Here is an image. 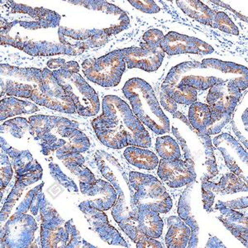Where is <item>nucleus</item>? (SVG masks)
Listing matches in <instances>:
<instances>
[{"label": "nucleus", "instance_id": "1", "mask_svg": "<svg viewBox=\"0 0 248 248\" xmlns=\"http://www.w3.org/2000/svg\"><path fill=\"white\" fill-rule=\"evenodd\" d=\"M102 106L103 113L91 124L97 138L105 146L113 149L152 146L149 133L123 99L115 95L105 96Z\"/></svg>", "mask_w": 248, "mask_h": 248}, {"label": "nucleus", "instance_id": "2", "mask_svg": "<svg viewBox=\"0 0 248 248\" xmlns=\"http://www.w3.org/2000/svg\"><path fill=\"white\" fill-rule=\"evenodd\" d=\"M29 132L47 155L56 153L57 157L67 153H82L91 147V141L79 129V124L56 116L36 115L29 118Z\"/></svg>", "mask_w": 248, "mask_h": 248}, {"label": "nucleus", "instance_id": "3", "mask_svg": "<svg viewBox=\"0 0 248 248\" xmlns=\"http://www.w3.org/2000/svg\"><path fill=\"white\" fill-rule=\"evenodd\" d=\"M97 166L117 192V201L112 215L118 223L138 221L139 208L134 202V189L121 165L108 153L99 151L95 154Z\"/></svg>", "mask_w": 248, "mask_h": 248}, {"label": "nucleus", "instance_id": "4", "mask_svg": "<svg viewBox=\"0 0 248 248\" xmlns=\"http://www.w3.org/2000/svg\"><path fill=\"white\" fill-rule=\"evenodd\" d=\"M123 92L141 124L158 135L169 133V119L161 109L153 88L147 82L140 78L129 79L124 85Z\"/></svg>", "mask_w": 248, "mask_h": 248}, {"label": "nucleus", "instance_id": "5", "mask_svg": "<svg viewBox=\"0 0 248 248\" xmlns=\"http://www.w3.org/2000/svg\"><path fill=\"white\" fill-rule=\"evenodd\" d=\"M79 70L77 62H68L52 72L66 94L72 99L77 113L92 117L98 114L100 109L99 96L79 75Z\"/></svg>", "mask_w": 248, "mask_h": 248}, {"label": "nucleus", "instance_id": "6", "mask_svg": "<svg viewBox=\"0 0 248 248\" xmlns=\"http://www.w3.org/2000/svg\"><path fill=\"white\" fill-rule=\"evenodd\" d=\"M129 181L134 189V202L139 209H151L159 214H167L171 209V198L153 175L132 171Z\"/></svg>", "mask_w": 248, "mask_h": 248}, {"label": "nucleus", "instance_id": "7", "mask_svg": "<svg viewBox=\"0 0 248 248\" xmlns=\"http://www.w3.org/2000/svg\"><path fill=\"white\" fill-rule=\"evenodd\" d=\"M1 95L31 99L43 84V71L36 68H19L2 64Z\"/></svg>", "mask_w": 248, "mask_h": 248}, {"label": "nucleus", "instance_id": "8", "mask_svg": "<svg viewBox=\"0 0 248 248\" xmlns=\"http://www.w3.org/2000/svg\"><path fill=\"white\" fill-rule=\"evenodd\" d=\"M126 69V62L121 50H116L99 58L85 60L82 70L85 77L103 87L119 85Z\"/></svg>", "mask_w": 248, "mask_h": 248}, {"label": "nucleus", "instance_id": "9", "mask_svg": "<svg viewBox=\"0 0 248 248\" xmlns=\"http://www.w3.org/2000/svg\"><path fill=\"white\" fill-rule=\"evenodd\" d=\"M214 70L198 62H187L175 65L170 71L164 85L189 86L196 91H206L224 81L223 77L213 75Z\"/></svg>", "mask_w": 248, "mask_h": 248}, {"label": "nucleus", "instance_id": "10", "mask_svg": "<svg viewBox=\"0 0 248 248\" xmlns=\"http://www.w3.org/2000/svg\"><path fill=\"white\" fill-rule=\"evenodd\" d=\"M43 84L39 90L32 94L31 101L50 109L65 113H77V108L72 99L66 94L57 81L53 72L47 68L43 69Z\"/></svg>", "mask_w": 248, "mask_h": 248}, {"label": "nucleus", "instance_id": "11", "mask_svg": "<svg viewBox=\"0 0 248 248\" xmlns=\"http://www.w3.org/2000/svg\"><path fill=\"white\" fill-rule=\"evenodd\" d=\"M42 218L41 245L43 248H67L69 237L65 222L43 195L40 206Z\"/></svg>", "mask_w": 248, "mask_h": 248}, {"label": "nucleus", "instance_id": "12", "mask_svg": "<svg viewBox=\"0 0 248 248\" xmlns=\"http://www.w3.org/2000/svg\"><path fill=\"white\" fill-rule=\"evenodd\" d=\"M37 229L33 217L15 212L1 231V248H29L33 242Z\"/></svg>", "mask_w": 248, "mask_h": 248}, {"label": "nucleus", "instance_id": "13", "mask_svg": "<svg viewBox=\"0 0 248 248\" xmlns=\"http://www.w3.org/2000/svg\"><path fill=\"white\" fill-rule=\"evenodd\" d=\"M58 36L60 43L72 56L83 53L89 48L105 45L109 38L104 30H74L64 27H59Z\"/></svg>", "mask_w": 248, "mask_h": 248}, {"label": "nucleus", "instance_id": "14", "mask_svg": "<svg viewBox=\"0 0 248 248\" xmlns=\"http://www.w3.org/2000/svg\"><path fill=\"white\" fill-rule=\"evenodd\" d=\"M1 149L12 159L17 181L27 187L40 181L43 177V168L37 160L34 159L29 151H19L12 147L1 138Z\"/></svg>", "mask_w": 248, "mask_h": 248}, {"label": "nucleus", "instance_id": "15", "mask_svg": "<svg viewBox=\"0 0 248 248\" xmlns=\"http://www.w3.org/2000/svg\"><path fill=\"white\" fill-rule=\"evenodd\" d=\"M158 176L170 188H181L196 180L195 164L191 159L182 161L161 159L158 164Z\"/></svg>", "mask_w": 248, "mask_h": 248}, {"label": "nucleus", "instance_id": "16", "mask_svg": "<svg viewBox=\"0 0 248 248\" xmlns=\"http://www.w3.org/2000/svg\"><path fill=\"white\" fill-rule=\"evenodd\" d=\"M127 67L139 68L147 72H154L161 67L165 52L159 46L148 45L144 43L140 47L122 49Z\"/></svg>", "mask_w": 248, "mask_h": 248}, {"label": "nucleus", "instance_id": "17", "mask_svg": "<svg viewBox=\"0 0 248 248\" xmlns=\"http://www.w3.org/2000/svg\"><path fill=\"white\" fill-rule=\"evenodd\" d=\"M214 144L223 154L226 165L232 173L247 181L248 153L237 140L224 133L216 137Z\"/></svg>", "mask_w": 248, "mask_h": 248}, {"label": "nucleus", "instance_id": "18", "mask_svg": "<svg viewBox=\"0 0 248 248\" xmlns=\"http://www.w3.org/2000/svg\"><path fill=\"white\" fill-rule=\"evenodd\" d=\"M202 198L203 208L207 212L212 211V207L215 203L216 195H232L238 192L248 191L247 181L234 175L233 173H228L223 175L217 184L202 181Z\"/></svg>", "mask_w": 248, "mask_h": 248}, {"label": "nucleus", "instance_id": "19", "mask_svg": "<svg viewBox=\"0 0 248 248\" xmlns=\"http://www.w3.org/2000/svg\"><path fill=\"white\" fill-rule=\"evenodd\" d=\"M79 209L85 215L91 229L95 232L103 241L109 245L127 248L125 240L118 230L110 224L104 211L92 208L85 201L79 204Z\"/></svg>", "mask_w": 248, "mask_h": 248}, {"label": "nucleus", "instance_id": "20", "mask_svg": "<svg viewBox=\"0 0 248 248\" xmlns=\"http://www.w3.org/2000/svg\"><path fill=\"white\" fill-rule=\"evenodd\" d=\"M161 48L170 56L183 53L209 55L214 52V48L202 40L175 31H170L164 37Z\"/></svg>", "mask_w": 248, "mask_h": 248}, {"label": "nucleus", "instance_id": "21", "mask_svg": "<svg viewBox=\"0 0 248 248\" xmlns=\"http://www.w3.org/2000/svg\"><path fill=\"white\" fill-rule=\"evenodd\" d=\"M242 96V91L228 80L212 86L207 101L212 109L232 113Z\"/></svg>", "mask_w": 248, "mask_h": 248}, {"label": "nucleus", "instance_id": "22", "mask_svg": "<svg viewBox=\"0 0 248 248\" xmlns=\"http://www.w3.org/2000/svg\"><path fill=\"white\" fill-rule=\"evenodd\" d=\"M82 195L87 197L85 201L92 208L107 211L113 208L117 201V192L110 183L96 180L93 185L79 183Z\"/></svg>", "mask_w": 248, "mask_h": 248}, {"label": "nucleus", "instance_id": "23", "mask_svg": "<svg viewBox=\"0 0 248 248\" xmlns=\"http://www.w3.org/2000/svg\"><path fill=\"white\" fill-rule=\"evenodd\" d=\"M215 209L220 212L217 218L225 226L226 229L231 232L234 237L248 247V216L237 209H231L222 206H215Z\"/></svg>", "mask_w": 248, "mask_h": 248}, {"label": "nucleus", "instance_id": "24", "mask_svg": "<svg viewBox=\"0 0 248 248\" xmlns=\"http://www.w3.org/2000/svg\"><path fill=\"white\" fill-rule=\"evenodd\" d=\"M201 63L206 67L223 74L227 80L231 81L240 91L248 87V68L245 66L217 59H204Z\"/></svg>", "mask_w": 248, "mask_h": 248}, {"label": "nucleus", "instance_id": "25", "mask_svg": "<svg viewBox=\"0 0 248 248\" xmlns=\"http://www.w3.org/2000/svg\"><path fill=\"white\" fill-rule=\"evenodd\" d=\"M169 229L166 236V244L168 248H185L188 247L191 230L180 217H168Z\"/></svg>", "mask_w": 248, "mask_h": 248}, {"label": "nucleus", "instance_id": "26", "mask_svg": "<svg viewBox=\"0 0 248 248\" xmlns=\"http://www.w3.org/2000/svg\"><path fill=\"white\" fill-rule=\"evenodd\" d=\"M190 193H191V189L190 188H188L181 195L179 204H178V215L190 228L191 235L189 237L188 248H194L197 247L199 243L200 228H199L197 220L192 213Z\"/></svg>", "mask_w": 248, "mask_h": 248}, {"label": "nucleus", "instance_id": "27", "mask_svg": "<svg viewBox=\"0 0 248 248\" xmlns=\"http://www.w3.org/2000/svg\"><path fill=\"white\" fill-rule=\"evenodd\" d=\"M58 159L71 170L73 175L79 178V183L93 185L95 182L94 175L85 166V158L81 153H67L61 155Z\"/></svg>", "mask_w": 248, "mask_h": 248}, {"label": "nucleus", "instance_id": "28", "mask_svg": "<svg viewBox=\"0 0 248 248\" xmlns=\"http://www.w3.org/2000/svg\"><path fill=\"white\" fill-rule=\"evenodd\" d=\"M138 226L141 233L153 238L161 237L163 232V221L159 213L151 209H139Z\"/></svg>", "mask_w": 248, "mask_h": 248}, {"label": "nucleus", "instance_id": "29", "mask_svg": "<svg viewBox=\"0 0 248 248\" xmlns=\"http://www.w3.org/2000/svg\"><path fill=\"white\" fill-rule=\"evenodd\" d=\"M124 157L133 167L139 169L152 170L159 164L157 155L151 151L142 147L131 146L126 148L124 153Z\"/></svg>", "mask_w": 248, "mask_h": 248}, {"label": "nucleus", "instance_id": "30", "mask_svg": "<svg viewBox=\"0 0 248 248\" xmlns=\"http://www.w3.org/2000/svg\"><path fill=\"white\" fill-rule=\"evenodd\" d=\"M178 7L193 19L203 23L204 25L211 26L215 12L199 0H184L176 2Z\"/></svg>", "mask_w": 248, "mask_h": 248}, {"label": "nucleus", "instance_id": "31", "mask_svg": "<svg viewBox=\"0 0 248 248\" xmlns=\"http://www.w3.org/2000/svg\"><path fill=\"white\" fill-rule=\"evenodd\" d=\"M0 111V120L3 121L4 119H9L15 115L35 113L38 111V107L31 102L10 97L1 100Z\"/></svg>", "mask_w": 248, "mask_h": 248}, {"label": "nucleus", "instance_id": "32", "mask_svg": "<svg viewBox=\"0 0 248 248\" xmlns=\"http://www.w3.org/2000/svg\"><path fill=\"white\" fill-rule=\"evenodd\" d=\"M212 108L209 105L201 102H195L189 110V122L193 128L203 134L207 126L211 121Z\"/></svg>", "mask_w": 248, "mask_h": 248}, {"label": "nucleus", "instance_id": "33", "mask_svg": "<svg viewBox=\"0 0 248 248\" xmlns=\"http://www.w3.org/2000/svg\"><path fill=\"white\" fill-rule=\"evenodd\" d=\"M162 91L174 99L180 105H191L197 101L198 92L193 88L182 85V86H172V85H161Z\"/></svg>", "mask_w": 248, "mask_h": 248}, {"label": "nucleus", "instance_id": "34", "mask_svg": "<svg viewBox=\"0 0 248 248\" xmlns=\"http://www.w3.org/2000/svg\"><path fill=\"white\" fill-rule=\"evenodd\" d=\"M155 148L158 155L165 160H177L181 157V150L174 139L165 136L156 139Z\"/></svg>", "mask_w": 248, "mask_h": 248}, {"label": "nucleus", "instance_id": "35", "mask_svg": "<svg viewBox=\"0 0 248 248\" xmlns=\"http://www.w3.org/2000/svg\"><path fill=\"white\" fill-rule=\"evenodd\" d=\"M232 113H223L212 109L211 121L203 131V134L211 136L219 133L231 120Z\"/></svg>", "mask_w": 248, "mask_h": 248}, {"label": "nucleus", "instance_id": "36", "mask_svg": "<svg viewBox=\"0 0 248 248\" xmlns=\"http://www.w3.org/2000/svg\"><path fill=\"white\" fill-rule=\"evenodd\" d=\"M26 188H27V186L25 185H23L19 181H16L15 186H14L11 193L9 194V196L7 198L5 203L3 204L2 210H1V223H3L4 221L8 219L12 209L17 203L19 198L23 195V190Z\"/></svg>", "mask_w": 248, "mask_h": 248}, {"label": "nucleus", "instance_id": "37", "mask_svg": "<svg viewBox=\"0 0 248 248\" xmlns=\"http://www.w3.org/2000/svg\"><path fill=\"white\" fill-rule=\"evenodd\" d=\"M29 121L24 118H16L6 121L1 125V131L3 133H9L17 139H22L26 134V132L29 130Z\"/></svg>", "mask_w": 248, "mask_h": 248}, {"label": "nucleus", "instance_id": "38", "mask_svg": "<svg viewBox=\"0 0 248 248\" xmlns=\"http://www.w3.org/2000/svg\"><path fill=\"white\" fill-rule=\"evenodd\" d=\"M211 27L232 35H238L239 30L230 17L223 12H215Z\"/></svg>", "mask_w": 248, "mask_h": 248}, {"label": "nucleus", "instance_id": "39", "mask_svg": "<svg viewBox=\"0 0 248 248\" xmlns=\"http://www.w3.org/2000/svg\"><path fill=\"white\" fill-rule=\"evenodd\" d=\"M49 170L51 175L53 176L54 179L63 187H65L68 191L71 193H78V187L77 184L74 182L73 180L71 178L68 177L67 175H65V173L62 171L59 166L55 163L49 164Z\"/></svg>", "mask_w": 248, "mask_h": 248}, {"label": "nucleus", "instance_id": "40", "mask_svg": "<svg viewBox=\"0 0 248 248\" xmlns=\"http://www.w3.org/2000/svg\"><path fill=\"white\" fill-rule=\"evenodd\" d=\"M1 190L3 191L5 189L6 186L9 185L13 177V168L12 164L9 161V155L4 153L3 150L1 151Z\"/></svg>", "mask_w": 248, "mask_h": 248}, {"label": "nucleus", "instance_id": "41", "mask_svg": "<svg viewBox=\"0 0 248 248\" xmlns=\"http://www.w3.org/2000/svg\"><path fill=\"white\" fill-rule=\"evenodd\" d=\"M43 186H44V183H41L39 186L34 187L32 189H30L27 193V195H26L25 198L23 199V201L20 203L16 212L21 213V214H26L27 212L29 211V209H30V206L31 204V202L33 201V198L35 197V195H37L40 190L43 189Z\"/></svg>", "mask_w": 248, "mask_h": 248}, {"label": "nucleus", "instance_id": "42", "mask_svg": "<svg viewBox=\"0 0 248 248\" xmlns=\"http://www.w3.org/2000/svg\"><path fill=\"white\" fill-rule=\"evenodd\" d=\"M130 4L139 10L147 14H156L160 12V8L153 0L144 1H129Z\"/></svg>", "mask_w": 248, "mask_h": 248}, {"label": "nucleus", "instance_id": "43", "mask_svg": "<svg viewBox=\"0 0 248 248\" xmlns=\"http://www.w3.org/2000/svg\"><path fill=\"white\" fill-rule=\"evenodd\" d=\"M165 35L162 31L157 29H152L146 31L142 36V39L145 43L148 45L159 46H161V43L163 40Z\"/></svg>", "mask_w": 248, "mask_h": 248}, {"label": "nucleus", "instance_id": "44", "mask_svg": "<svg viewBox=\"0 0 248 248\" xmlns=\"http://www.w3.org/2000/svg\"><path fill=\"white\" fill-rule=\"evenodd\" d=\"M248 205V198L246 197L239 198L237 200L233 201H227V202H223V201H218L216 203V206H222L225 208H229L231 209H243L247 208Z\"/></svg>", "mask_w": 248, "mask_h": 248}, {"label": "nucleus", "instance_id": "45", "mask_svg": "<svg viewBox=\"0 0 248 248\" xmlns=\"http://www.w3.org/2000/svg\"><path fill=\"white\" fill-rule=\"evenodd\" d=\"M161 102L164 108L169 113L174 114L177 112V103L163 91L161 93Z\"/></svg>", "mask_w": 248, "mask_h": 248}, {"label": "nucleus", "instance_id": "46", "mask_svg": "<svg viewBox=\"0 0 248 248\" xmlns=\"http://www.w3.org/2000/svg\"><path fill=\"white\" fill-rule=\"evenodd\" d=\"M137 247L139 248H163V246L161 245V243H159L157 241H155V238L147 237V236H144V237L139 241V243H137Z\"/></svg>", "mask_w": 248, "mask_h": 248}, {"label": "nucleus", "instance_id": "47", "mask_svg": "<svg viewBox=\"0 0 248 248\" xmlns=\"http://www.w3.org/2000/svg\"><path fill=\"white\" fill-rule=\"evenodd\" d=\"M43 195H44V194L43 193V189L40 190L37 195H35L33 201L31 202V206H30V209H29V211L31 212V215H37V214H38Z\"/></svg>", "mask_w": 248, "mask_h": 248}, {"label": "nucleus", "instance_id": "48", "mask_svg": "<svg viewBox=\"0 0 248 248\" xmlns=\"http://www.w3.org/2000/svg\"><path fill=\"white\" fill-rule=\"evenodd\" d=\"M65 60L62 58H57V59H51L48 61L47 66L51 70H58L62 67V65L65 64Z\"/></svg>", "mask_w": 248, "mask_h": 248}, {"label": "nucleus", "instance_id": "49", "mask_svg": "<svg viewBox=\"0 0 248 248\" xmlns=\"http://www.w3.org/2000/svg\"><path fill=\"white\" fill-rule=\"evenodd\" d=\"M207 248H225L222 242L216 237H212L209 238V242L207 243Z\"/></svg>", "mask_w": 248, "mask_h": 248}]
</instances>
